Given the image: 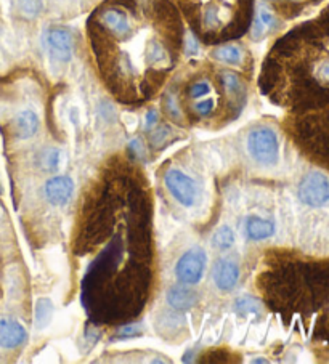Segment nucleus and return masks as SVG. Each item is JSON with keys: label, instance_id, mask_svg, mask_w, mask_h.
<instances>
[{"label": "nucleus", "instance_id": "1", "mask_svg": "<svg viewBox=\"0 0 329 364\" xmlns=\"http://www.w3.org/2000/svg\"><path fill=\"white\" fill-rule=\"evenodd\" d=\"M247 149L254 161L263 166H273L280 157V142L270 127H258L249 133Z\"/></svg>", "mask_w": 329, "mask_h": 364}, {"label": "nucleus", "instance_id": "2", "mask_svg": "<svg viewBox=\"0 0 329 364\" xmlns=\"http://www.w3.org/2000/svg\"><path fill=\"white\" fill-rule=\"evenodd\" d=\"M297 196L310 207H323L329 201V180L321 172H310L299 184Z\"/></svg>", "mask_w": 329, "mask_h": 364}, {"label": "nucleus", "instance_id": "3", "mask_svg": "<svg viewBox=\"0 0 329 364\" xmlns=\"http://www.w3.org/2000/svg\"><path fill=\"white\" fill-rule=\"evenodd\" d=\"M207 257L203 249H189L188 252L183 253L180 260L177 262L176 276L182 284L187 286H194L203 279L204 270H206Z\"/></svg>", "mask_w": 329, "mask_h": 364}, {"label": "nucleus", "instance_id": "4", "mask_svg": "<svg viewBox=\"0 0 329 364\" xmlns=\"http://www.w3.org/2000/svg\"><path fill=\"white\" fill-rule=\"evenodd\" d=\"M164 182L177 202H180L183 207L194 206L198 199V184L191 177L178 169H171L164 177Z\"/></svg>", "mask_w": 329, "mask_h": 364}, {"label": "nucleus", "instance_id": "5", "mask_svg": "<svg viewBox=\"0 0 329 364\" xmlns=\"http://www.w3.org/2000/svg\"><path fill=\"white\" fill-rule=\"evenodd\" d=\"M46 42L48 53L59 63H68L73 58V36L66 28H52L47 31Z\"/></svg>", "mask_w": 329, "mask_h": 364}, {"label": "nucleus", "instance_id": "6", "mask_svg": "<svg viewBox=\"0 0 329 364\" xmlns=\"http://www.w3.org/2000/svg\"><path fill=\"white\" fill-rule=\"evenodd\" d=\"M74 193V182L68 175L52 177L44 184V194L52 206H64Z\"/></svg>", "mask_w": 329, "mask_h": 364}, {"label": "nucleus", "instance_id": "7", "mask_svg": "<svg viewBox=\"0 0 329 364\" xmlns=\"http://www.w3.org/2000/svg\"><path fill=\"white\" fill-rule=\"evenodd\" d=\"M212 279L217 289L223 292H230L236 287L239 279V267L230 258H220L212 270Z\"/></svg>", "mask_w": 329, "mask_h": 364}, {"label": "nucleus", "instance_id": "8", "mask_svg": "<svg viewBox=\"0 0 329 364\" xmlns=\"http://www.w3.org/2000/svg\"><path fill=\"white\" fill-rule=\"evenodd\" d=\"M28 341V332L23 324L17 319L3 318L0 319V347L13 350V348L21 347Z\"/></svg>", "mask_w": 329, "mask_h": 364}, {"label": "nucleus", "instance_id": "9", "mask_svg": "<svg viewBox=\"0 0 329 364\" xmlns=\"http://www.w3.org/2000/svg\"><path fill=\"white\" fill-rule=\"evenodd\" d=\"M199 300L198 294L185 286H173L167 292V302L173 310L185 312L196 305Z\"/></svg>", "mask_w": 329, "mask_h": 364}, {"label": "nucleus", "instance_id": "10", "mask_svg": "<svg viewBox=\"0 0 329 364\" xmlns=\"http://www.w3.org/2000/svg\"><path fill=\"white\" fill-rule=\"evenodd\" d=\"M39 116L31 109H24L15 117V133H17L18 138L28 140L34 137L39 131Z\"/></svg>", "mask_w": 329, "mask_h": 364}, {"label": "nucleus", "instance_id": "11", "mask_svg": "<svg viewBox=\"0 0 329 364\" xmlns=\"http://www.w3.org/2000/svg\"><path fill=\"white\" fill-rule=\"evenodd\" d=\"M246 234L252 241H262L275 234V223L267 218L249 217L246 220Z\"/></svg>", "mask_w": 329, "mask_h": 364}, {"label": "nucleus", "instance_id": "12", "mask_svg": "<svg viewBox=\"0 0 329 364\" xmlns=\"http://www.w3.org/2000/svg\"><path fill=\"white\" fill-rule=\"evenodd\" d=\"M212 57L220 63L239 64L243 61V50L236 46H223L214 50Z\"/></svg>", "mask_w": 329, "mask_h": 364}, {"label": "nucleus", "instance_id": "13", "mask_svg": "<svg viewBox=\"0 0 329 364\" xmlns=\"http://www.w3.org/2000/svg\"><path fill=\"white\" fill-rule=\"evenodd\" d=\"M53 316V303L48 298H39L36 303V327L46 329Z\"/></svg>", "mask_w": 329, "mask_h": 364}, {"label": "nucleus", "instance_id": "14", "mask_svg": "<svg viewBox=\"0 0 329 364\" xmlns=\"http://www.w3.org/2000/svg\"><path fill=\"white\" fill-rule=\"evenodd\" d=\"M235 244V233L230 227H220L214 233L212 246L218 251H228Z\"/></svg>", "mask_w": 329, "mask_h": 364}, {"label": "nucleus", "instance_id": "15", "mask_svg": "<svg viewBox=\"0 0 329 364\" xmlns=\"http://www.w3.org/2000/svg\"><path fill=\"white\" fill-rule=\"evenodd\" d=\"M220 82L230 97H241V93L244 92L241 79H239L235 73H222Z\"/></svg>", "mask_w": 329, "mask_h": 364}, {"label": "nucleus", "instance_id": "16", "mask_svg": "<svg viewBox=\"0 0 329 364\" xmlns=\"http://www.w3.org/2000/svg\"><path fill=\"white\" fill-rule=\"evenodd\" d=\"M235 310L239 315H257L261 312V303L252 297H241L235 303Z\"/></svg>", "mask_w": 329, "mask_h": 364}, {"label": "nucleus", "instance_id": "17", "mask_svg": "<svg viewBox=\"0 0 329 364\" xmlns=\"http://www.w3.org/2000/svg\"><path fill=\"white\" fill-rule=\"evenodd\" d=\"M211 90H212L211 82L206 81V79H203V81L193 82L191 86L188 87V97L191 99H199V98L207 97V95L211 93Z\"/></svg>", "mask_w": 329, "mask_h": 364}, {"label": "nucleus", "instance_id": "18", "mask_svg": "<svg viewBox=\"0 0 329 364\" xmlns=\"http://www.w3.org/2000/svg\"><path fill=\"white\" fill-rule=\"evenodd\" d=\"M214 108H216V102H214V98L198 99V102L193 104V113L199 117H207L214 113Z\"/></svg>", "mask_w": 329, "mask_h": 364}, {"label": "nucleus", "instance_id": "19", "mask_svg": "<svg viewBox=\"0 0 329 364\" xmlns=\"http://www.w3.org/2000/svg\"><path fill=\"white\" fill-rule=\"evenodd\" d=\"M313 77L317 79L318 84L321 86H329V58L321 59L313 68Z\"/></svg>", "mask_w": 329, "mask_h": 364}, {"label": "nucleus", "instance_id": "20", "mask_svg": "<svg viewBox=\"0 0 329 364\" xmlns=\"http://www.w3.org/2000/svg\"><path fill=\"white\" fill-rule=\"evenodd\" d=\"M59 149H47L42 156V166L46 171H57L59 167Z\"/></svg>", "mask_w": 329, "mask_h": 364}, {"label": "nucleus", "instance_id": "21", "mask_svg": "<svg viewBox=\"0 0 329 364\" xmlns=\"http://www.w3.org/2000/svg\"><path fill=\"white\" fill-rule=\"evenodd\" d=\"M42 8L41 0H19V10L26 18L37 17Z\"/></svg>", "mask_w": 329, "mask_h": 364}, {"label": "nucleus", "instance_id": "22", "mask_svg": "<svg viewBox=\"0 0 329 364\" xmlns=\"http://www.w3.org/2000/svg\"><path fill=\"white\" fill-rule=\"evenodd\" d=\"M169 135H171V128H169L167 126H162V127L156 128V131L151 133V138H149V142H151V146L153 148L162 146L164 140H166Z\"/></svg>", "mask_w": 329, "mask_h": 364}, {"label": "nucleus", "instance_id": "23", "mask_svg": "<svg viewBox=\"0 0 329 364\" xmlns=\"http://www.w3.org/2000/svg\"><path fill=\"white\" fill-rule=\"evenodd\" d=\"M185 48L188 55H196L199 52V44L194 36H187L185 39Z\"/></svg>", "mask_w": 329, "mask_h": 364}, {"label": "nucleus", "instance_id": "24", "mask_svg": "<svg viewBox=\"0 0 329 364\" xmlns=\"http://www.w3.org/2000/svg\"><path fill=\"white\" fill-rule=\"evenodd\" d=\"M140 336V331H138L137 326H129L126 329H122L121 332H119V338H127V337H137Z\"/></svg>", "mask_w": 329, "mask_h": 364}, {"label": "nucleus", "instance_id": "25", "mask_svg": "<svg viewBox=\"0 0 329 364\" xmlns=\"http://www.w3.org/2000/svg\"><path fill=\"white\" fill-rule=\"evenodd\" d=\"M158 124V113L156 111H149L147 114V121H144V128L147 131H151V128Z\"/></svg>", "mask_w": 329, "mask_h": 364}, {"label": "nucleus", "instance_id": "26", "mask_svg": "<svg viewBox=\"0 0 329 364\" xmlns=\"http://www.w3.org/2000/svg\"><path fill=\"white\" fill-rule=\"evenodd\" d=\"M166 108H167V109H172V114H173V116H178V108H177L176 98H173L172 95H169L167 99H166Z\"/></svg>", "mask_w": 329, "mask_h": 364}]
</instances>
